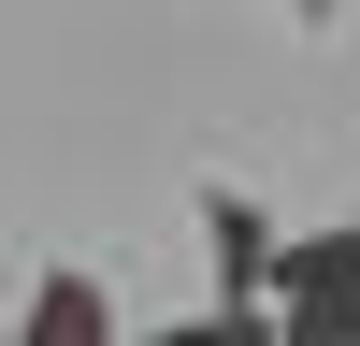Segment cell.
Segmentation results:
<instances>
[{
	"label": "cell",
	"mask_w": 360,
	"mask_h": 346,
	"mask_svg": "<svg viewBox=\"0 0 360 346\" xmlns=\"http://www.w3.org/2000/svg\"><path fill=\"white\" fill-rule=\"evenodd\" d=\"M274 317H360V217L288 231V260H274Z\"/></svg>",
	"instance_id": "cell-1"
},
{
	"label": "cell",
	"mask_w": 360,
	"mask_h": 346,
	"mask_svg": "<svg viewBox=\"0 0 360 346\" xmlns=\"http://www.w3.org/2000/svg\"><path fill=\"white\" fill-rule=\"evenodd\" d=\"M202 260H217V288H259V303H274V260H288V231L259 217V188H202Z\"/></svg>",
	"instance_id": "cell-2"
},
{
	"label": "cell",
	"mask_w": 360,
	"mask_h": 346,
	"mask_svg": "<svg viewBox=\"0 0 360 346\" xmlns=\"http://www.w3.org/2000/svg\"><path fill=\"white\" fill-rule=\"evenodd\" d=\"M15 346H130V332H115V288L101 274H44L15 303Z\"/></svg>",
	"instance_id": "cell-3"
},
{
	"label": "cell",
	"mask_w": 360,
	"mask_h": 346,
	"mask_svg": "<svg viewBox=\"0 0 360 346\" xmlns=\"http://www.w3.org/2000/svg\"><path fill=\"white\" fill-rule=\"evenodd\" d=\"M130 346H288V317L259 288H217V317H173V332H130Z\"/></svg>",
	"instance_id": "cell-4"
},
{
	"label": "cell",
	"mask_w": 360,
	"mask_h": 346,
	"mask_svg": "<svg viewBox=\"0 0 360 346\" xmlns=\"http://www.w3.org/2000/svg\"><path fill=\"white\" fill-rule=\"evenodd\" d=\"M0 346H15V317H0Z\"/></svg>",
	"instance_id": "cell-5"
}]
</instances>
